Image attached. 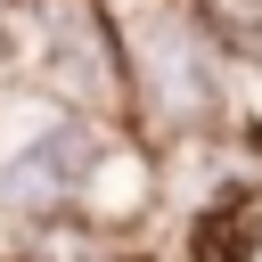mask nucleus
Segmentation results:
<instances>
[{
  "instance_id": "1",
  "label": "nucleus",
  "mask_w": 262,
  "mask_h": 262,
  "mask_svg": "<svg viewBox=\"0 0 262 262\" xmlns=\"http://www.w3.org/2000/svg\"><path fill=\"white\" fill-rule=\"evenodd\" d=\"M98 8L123 49L131 131L156 156L246 131V66L221 49L205 0H98Z\"/></svg>"
},
{
  "instance_id": "2",
  "label": "nucleus",
  "mask_w": 262,
  "mask_h": 262,
  "mask_svg": "<svg viewBox=\"0 0 262 262\" xmlns=\"http://www.w3.org/2000/svg\"><path fill=\"white\" fill-rule=\"evenodd\" d=\"M16 74H33L49 98H66L74 115L98 123H131V90H123V49L98 0H25L16 16Z\"/></svg>"
},
{
  "instance_id": "3",
  "label": "nucleus",
  "mask_w": 262,
  "mask_h": 262,
  "mask_svg": "<svg viewBox=\"0 0 262 262\" xmlns=\"http://www.w3.org/2000/svg\"><path fill=\"white\" fill-rule=\"evenodd\" d=\"M106 131H115V123H98V115H74V123H66V131H49L41 147L8 156V164H0V221H49V213H74V196H82V172L98 164Z\"/></svg>"
},
{
  "instance_id": "4",
  "label": "nucleus",
  "mask_w": 262,
  "mask_h": 262,
  "mask_svg": "<svg viewBox=\"0 0 262 262\" xmlns=\"http://www.w3.org/2000/svg\"><path fill=\"white\" fill-rule=\"evenodd\" d=\"M8 262H147L139 237H115L82 213H49V221H0Z\"/></svg>"
},
{
  "instance_id": "5",
  "label": "nucleus",
  "mask_w": 262,
  "mask_h": 262,
  "mask_svg": "<svg viewBox=\"0 0 262 262\" xmlns=\"http://www.w3.org/2000/svg\"><path fill=\"white\" fill-rule=\"evenodd\" d=\"M205 16H213V33H221V49H229L246 74H262V0H205Z\"/></svg>"
},
{
  "instance_id": "6",
  "label": "nucleus",
  "mask_w": 262,
  "mask_h": 262,
  "mask_svg": "<svg viewBox=\"0 0 262 262\" xmlns=\"http://www.w3.org/2000/svg\"><path fill=\"white\" fill-rule=\"evenodd\" d=\"M16 16H25V0H0V66H8V49H16Z\"/></svg>"
},
{
  "instance_id": "7",
  "label": "nucleus",
  "mask_w": 262,
  "mask_h": 262,
  "mask_svg": "<svg viewBox=\"0 0 262 262\" xmlns=\"http://www.w3.org/2000/svg\"><path fill=\"white\" fill-rule=\"evenodd\" d=\"M0 262H8V246H0Z\"/></svg>"
}]
</instances>
